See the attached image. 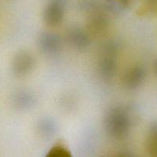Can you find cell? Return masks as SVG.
<instances>
[{
    "mask_svg": "<svg viewBox=\"0 0 157 157\" xmlns=\"http://www.w3.org/2000/svg\"><path fill=\"white\" fill-rule=\"evenodd\" d=\"M109 26V19L106 14L102 10L90 14L88 22V28L93 34L103 33Z\"/></svg>",
    "mask_w": 157,
    "mask_h": 157,
    "instance_id": "8",
    "label": "cell"
},
{
    "mask_svg": "<svg viewBox=\"0 0 157 157\" xmlns=\"http://www.w3.org/2000/svg\"><path fill=\"white\" fill-rule=\"evenodd\" d=\"M66 39L73 49L84 51L91 45L90 34L78 26H72L66 32Z\"/></svg>",
    "mask_w": 157,
    "mask_h": 157,
    "instance_id": "4",
    "label": "cell"
},
{
    "mask_svg": "<svg viewBox=\"0 0 157 157\" xmlns=\"http://www.w3.org/2000/svg\"><path fill=\"white\" fill-rule=\"evenodd\" d=\"M49 1H52V2H60V3H63L66 5V1L67 0H49Z\"/></svg>",
    "mask_w": 157,
    "mask_h": 157,
    "instance_id": "15",
    "label": "cell"
},
{
    "mask_svg": "<svg viewBox=\"0 0 157 157\" xmlns=\"http://www.w3.org/2000/svg\"><path fill=\"white\" fill-rule=\"evenodd\" d=\"M146 77V72L141 66H134L126 71L123 77V86L127 90H136L141 86Z\"/></svg>",
    "mask_w": 157,
    "mask_h": 157,
    "instance_id": "6",
    "label": "cell"
},
{
    "mask_svg": "<svg viewBox=\"0 0 157 157\" xmlns=\"http://www.w3.org/2000/svg\"><path fill=\"white\" fill-rule=\"evenodd\" d=\"M34 66L35 59L33 55L27 51H20L13 58L11 69L13 75L17 77H22L31 72Z\"/></svg>",
    "mask_w": 157,
    "mask_h": 157,
    "instance_id": "3",
    "label": "cell"
},
{
    "mask_svg": "<svg viewBox=\"0 0 157 157\" xmlns=\"http://www.w3.org/2000/svg\"><path fill=\"white\" fill-rule=\"evenodd\" d=\"M38 129L43 135L51 136L56 130L55 122L49 118H44L39 122Z\"/></svg>",
    "mask_w": 157,
    "mask_h": 157,
    "instance_id": "12",
    "label": "cell"
},
{
    "mask_svg": "<svg viewBox=\"0 0 157 157\" xmlns=\"http://www.w3.org/2000/svg\"><path fill=\"white\" fill-rule=\"evenodd\" d=\"M144 8L146 13L157 14V0H146Z\"/></svg>",
    "mask_w": 157,
    "mask_h": 157,
    "instance_id": "14",
    "label": "cell"
},
{
    "mask_svg": "<svg viewBox=\"0 0 157 157\" xmlns=\"http://www.w3.org/2000/svg\"><path fill=\"white\" fill-rule=\"evenodd\" d=\"M78 8L89 14H93L104 9L103 6L101 5L98 0H78Z\"/></svg>",
    "mask_w": 157,
    "mask_h": 157,
    "instance_id": "11",
    "label": "cell"
},
{
    "mask_svg": "<svg viewBox=\"0 0 157 157\" xmlns=\"http://www.w3.org/2000/svg\"><path fill=\"white\" fill-rule=\"evenodd\" d=\"M107 133L114 139H123L127 136L132 126L129 112L121 106H115L108 110L104 119Z\"/></svg>",
    "mask_w": 157,
    "mask_h": 157,
    "instance_id": "1",
    "label": "cell"
},
{
    "mask_svg": "<svg viewBox=\"0 0 157 157\" xmlns=\"http://www.w3.org/2000/svg\"><path fill=\"white\" fill-rule=\"evenodd\" d=\"M98 72L105 80L113 79L117 72V63L115 56L104 54L98 63Z\"/></svg>",
    "mask_w": 157,
    "mask_h": 157,
    "instance_id": "7",
    "label": "cell"
},
{
    "mask_svg": "<svg viewBox=\"0 0 157 157\" xmlns=\"http://www.w3.org/2000/svg\"><path fill=\"white\" fill-rule=\"evenodd\" d=\"M146 149L151 157H157V123L152 125L149 129L146 140Z\"/></svg>",
    "mask_w": 157,
    "mask_h": 157,
    "instance_id": "10",
    "label": "cell"
},
{
    "mask_svg": "<svg viewBox=\"0 0 157 157\" xmlns=\"http://www.w3.org/2000/svg\"><path fill=\"white\" fill-rule=\"evenodd\" d=\"M154 68H155V71L157 74V59L155 60V63H154Z\"/></svg>",
    "mask_w": 157,
    "mask_h": 157,
    "instance_id": "16",
    "label": "cell"
},
{
    "mask_svg": "<svg viewBox=\"0 0 157 157\" xmlns=\"http://www.w3.org/2000/svg\"><path fill=\"white\" fill-rule=\"evenodd\" d=\"M38 46L42 52L49 56H54L61 51L63 42L59 35L51 32H44L39 36Z\"/></svg>",
    "mask_w": 157,
    "mask_h": 157,
    "instance_id": "2",
    "label": "cell"
},
{
    "mask_svg": "<svg viewBox=\"0 0 157 157\" xmlns=\"http://www.w3.org/2000/svg\"><path fill=\"white\" fill-rule=\"evenodd\" d=\"M65 6L63 3L49 1L43 12V19L45 23L50 27L60 25L65 16Z\"/></svg>",
    "mask_w": 157,
    "mask_h": 157,
    "instance_id": "5",
    "label": "cell"
},
{
    "mask_svg": "<svg viewBox=\"0 0 157 157\" xmlns=\"http://www.w3.org/2000/svg\"><path fill=\"white\" fill-rule=\"evenodd\" d=\"M46 157H72V155L67 149L63 146H56L48 152Z\"/></svg>",
    "mask_w": 157,
    "mask_h": 157,
    "instance_id": "13",
    "label": "cell"
},
{
    "mask_svg": "<svg viewBox=\"0 0 157 157\" xmlns=\"http://www.w3.org/2000/svg\"><path fill=\"white\" fill-rule=\"evenodd\" d=\"M35 102H36L35 96L29 90H18L12 97V102L13 105L19 109L31 108L35 104Z\"/></svg>",
    "mask_w": 157,
    "mask_h": 157,
    "instance_id": "9",
    "label": "cell"
}]
</instances>
